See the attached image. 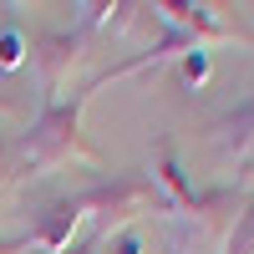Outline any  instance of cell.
I'll use <instances>...</instances> for the list:
<instances>
[{
    "mask_svg": "<svg viewBox=\"0 0 254 254\" xmlns=\"http://www.w3.org/2000/svg\"><path fill=\"white\" fill-rule=\"evenodd\" d=\"M20 249H31L26 234H15V239H0V254H20Z\"/></svg>",
    "mask_w": 254,
    "mask_h": 254,
    "instance_id": "obj_14",
    "label": "cell"
},
{
    "mask_svg": "<svg viewBox=\"0 0 254 254\" xmlns=\"http://www.w3.org/2000/svg\"><path fill=\"white\" fill-rule=\"evenodd\" d=\"M147 178H153L158 198H163V214H173V208H183L188 198H193V183H188L183 163H178V153H173V142H158V153H153V168H147Z\"/></svg>",
    "mask_w": 254,
    "mask_h": 254,
    "instance_id": "obj_7",
    "label": "cell"
},
{
    "mask_svg": "<svg viewBox=\"0 0 254 254\" xmlns=\"http://www.w3.org/2000/svg\"><path fill=\"white\" fill-rule=\"evenodd\" d=\"M168 31H178V36H188L193 46H224V41H239V46H254V36H244L239 26H229V20L219 15V5H188V0H158V5H147Z\"/></svg>",
    "mask_w": 254,
    "mask_h": 254,
    "instance_id": "obj_3",
    "label": "cell"
},
{
    "mask_svg": "<svg viewBox=\"0 0 254 254\" xmlns=\"http://www.w3.org/2000/svg\"><path fill=\"white\" fill-rule=\"evenodd\" d=\"M31 56V36L20 26H0V76H15Z\"/></svg>",
    "mask_w": 254,
    "mask_h": 254,
    "instance_id": "obj_10",
    "label": "cell"
},
{
    "mask_svg": "<svg viewBox=\"0 0 254 254\" xmlns=\"http://www.w3.org/2000/svg\"><path fill=\"white\" fill-rule=\"evenodd\" d=\"M81 10V31H112L122 36L132 20L147 10V5H132V0H117V5H76Z\"/></svg>",
    "mask_w": 254,
    "mask_h": 254,
    "instance_id": "obj_9",
    "label": "cell"
},
{
    "mask_svg": "<svg viewBox=\"0 0 254 254\" xmlns=\"http://www.w3.org/2000/svg\"><path fill=\"white\" fill-rule=\"evenodd\" d=\"M102 254H147V249H142V234H137V229H122V234L107 239V249H102Z\"/></svg>",
    "mask_w": 254,
    "mask_h": 254,
    "instance_id": "obj_12",
    "label": "cell"
},
{
    "mask_svg": "<svg viewBox=\"0 0 254 254\" xmlns=\"http://www.w3.org/2000/svg\"><path fill=\"white\" fill-rule=\"evenodd\" d=\"M66 254H102V244H97V239H92V244H71Z\"/></svg>",
    "mask_w": 254,
    "mask_h": 254,
    "instance_id": "obj_15",
    "label": "cell"
},
{
    "mask_svg": "<svg viewBox=\"0 0 254 254\" xmlns=\"http://www.w3.org/2000/svg\"><path fill=\"white\" fill-rule=\"evenodd\" d=\"M76 203L87 214V224H97V244L122 234V229H132V219L153 214V208L163 214V198H158V188H153L147 173H117L107 183L87 188V193H76Z\"/></svg>",
    "mask_w": 254,
    "mask_h": 254,
    "instance_id": "obj_2",
    "label": "cell"
},
{
    "mask_svg": "<svg viewBox=\"0 0 254 254\" xmlns=\"http://www.w3.org/2000/svg\"><path fill=\"white\" fill-rule=\"evenodd\" d=\"M239 208H244L239 188H193V198H188L183 208H173L168 219H178L193 239H214V234H224V229H234Z\"/></svg>",
    "mask_w": 254,
    "mask_h": 254,
    "instance_id": "obj_5",
    "label": "cell"
},
{
    "mask_svg": "<svg viewBox=\"0 0 254 254\" xmlns=\"http://www.w3.org/2000/svg\"><path fill=\"white\" fill-rule=\"evenodd\" d=\"M208 71H214V66H208V51H203V46H193V51H183V56H178V76L188 81V87H203Z\"/></svg>",
    "mask_w": 254,
    "mask_h": 254,
    "instance_id": "obj_11",
    "label": "cell"
},
{
    "mask_svg": "<svg viewBox=\"0 0 254 254\" xmlns=\"http://www.w3.org/2000/svg\"><path fill=\"white\" fill-rule=\"evenodd\" d=\"M92 92H76L71 102H51L31 117V127L15 137V153H20V168L31 178H46L56 168H71V163H102V153L87 142L81 132V112H87Z\"/></svg>",
    "mask_w": 254,
    "mask_h": 254,
    "instance_id": "obj_1",
    "label": "cell"
},
{
    "mask_svg": "<svg viewBox=\"0 0 254 254\" xmlns=\"http://www.w3.org/2000/svg\"><path fill=\"white\" fill-rule=\"evenodd\" d=\"M0 112H15V102H10V97H5V92H0Z\"/></svg>",
    "mask_w": 254,
    "mask_h": 254,
    "instance_id": "obj_16",
    "label": "cell"
},
{
    "mask_svg": "<svg viewBox=\"0 0 254 254\" xmlns=\"http://www.w3.org/2000/svg\"><path fill=\"white\" fill-rule=\"evenodd\" d=\"M26 61H31V71H36L41 107H51L56 92L66 87V76L76 71V61H81V31H36Z\"/></svg>",
    "mask_w": 254,
    "mask_h": 254,
    "instance_id": "obj_4",
    "label": "cell"
},
{
    "mask_svg": "<svg viewBox=\"0 0 254 254\" xmlns=\"http://www.w3.org/2000/svg\"><path fill=\"white\" fill-rule=\"evenodd\" d=\"M10 158H15V142H10V137H0V178L10 173Z\"/></svg>",
    "mask_w": 254,
    "mask_h": 254,
    "instance_id": "obj_13",
    "label": "cell"
},
{
    "mask_svg": "<svg viewBox=\"0 0 254 254\" xmlns=\"http://www.w3.org/2000/svg\"><path fill=\"white\" fill-rule=\"evenodd\" d=\"M214 132H219V153H224V158L249 163V158H254V97H244L234 112H224V117L214 122Z\"/></svg>",
    "mask_w": 254,
    "mask_h": 254,
    "instance_id": "obj_8",
    "label": "cell"
},
{
    "mask_svg": "<svg viewBox=\"0 0 254 254\" xmlns=\"http://www.w3.org/2000/svg\"><path fill=\"white\" fill-rule=\"evenodd\" d=\"M87 224V214H81V203H76V193L71 198H51L46 208L36 214V224H31V249H41V254H66L71 244H76V229Z\"/></svg>",
    "mask_w": 254,
    "mask_h": 254,
    "instance_id": "obj_6",
    "label": "cell"
}]
</instances>
